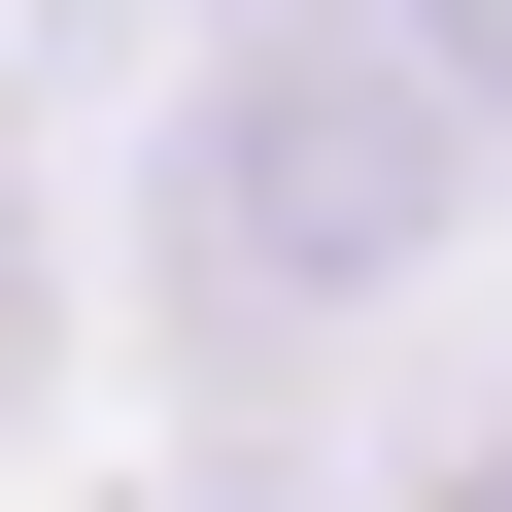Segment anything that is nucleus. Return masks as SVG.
<instances>
[{
	"label": "nucleus",
	"instance_id": "f257e3e1",
	"mask_svg": "<svg viewBox=\"0 0 512 512\" xmlns=\"http://www.w3.org/2000/svg\"><path fill=\"white\" fill-rule=\"evenodd\" d=\"M444 205H478L444 0H239V35H205V103H171V308H205V342H342V308H410Z\"/></svg>",
	"mask_w": 512,
	"mask_h": 512
},
{
	"label": "nucleus",
	"instance_id": "7ed1b4c3",
	"mask_svg": "<svg viewBox=\"0 0 512 512\" xmlns=\"http://www.w3.org/2000/svg\"><path fill=\"white\" fill-rule=\"evenodd\" d=\"M444 512H512V410H478V444H444Z\"/></svg>",
	"mask_w": 512,
	"mask_h": 512
},
{
	"label": "nucleus",
	"instance_id": "f03ea898",
	"mask_svg": "<svg viewBox=\"0 0 512 512\" xmlns=\"http://www.w3.org/2000/svg\"><path fill=\"white\" fill-rule=\"evenodd\" d=\"M444 69H478V103H512V0H444Z\"/></svg>",
	"mask_w": 512,
	"mask_h": 512
}]
</instances>
